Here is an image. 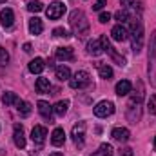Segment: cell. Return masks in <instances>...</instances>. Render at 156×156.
<instances>
[{
  "instance_id": "obj_6",
  "label": "cell",
  "mask_w": 156,
  "mask_h": 156,
  "mask_svg": "<svg viewBox=\"0 0 156 156\" xmlns=\"http://www.w3.org/2000/svg\"><path fill=\"white\" fill-rule=\"evenodd\" d=\"M100 42H102V47H104V51H105L107 55H111V58H113V60L116 62L118 66H125V58L118 55V53H116V49H115V47L111 45V42L107 40V37H105V35H104V37L100 38Z\"/></svg>"
},
{
  "instance_id": "obj_1",
  "label": "cell",
  "mask_w": 156,
  "mask_h": 156,
  "mask_svg": "<svg viewBox=\"0 0 156 156\" xmlns=\"http://www.w3.org/2000/svg\"><path fill=\"white\" fill-rule=\"evenodd\" d=\"M142 98H144V85L142 82H138V93L131 96L129 104H127V118L131 123H136L142 115Z\"/></svg>"
},
{
  "instance_id": "obj_2",
  "label": "cell",
  "mask_w": 156,
  "mask_h": 156,
  "mask_svg": "<svg viewBox=\"0 0 156 156\" xmlns=\"http://www.w3.org/2000/svg\"><path fill=\"white\" fill-rule=\"evenodd\" d=\"M69 24H71V29L75 31L76 37H83V35L89 31V22H87L83 11H80V9H75V11L71 13Z\"/></svg>"
},
{
  "instance_id": "obj_12",
  "label": "cell",
  "mask_w": 156,
  "mask_h": 156,
  "mask_svg": "<svg viewBox=\"0 0 156 156\" xmlns=\"http://www.w3.org/2000/svg\"><path fill=\"white\" fill-rule=\"evenodd\" d=\"M13 140H15V145H16L18 149H24V147H26V136H24V127H22V125H15Z\"/></svg>"
},
{
  "instance_id": "obj_21",
  "label": "cell",
  "mask_w": 156,
  "mask_h": 156,
  "mask_svg": "<svg viewBox=\"0 0 156 156\" xmlns=\"http://www.w3.org/2000/svg\"><path fill=\"white\" fill-rule=\"evenodd\" d=\"M44 69H45V62H44L42 58H35V60L29 62V71H31L33 75H40Z\"/></svg>"
},
{
  "instance_id": "obj_13",
  "label": "cell",
  "mask_w": 156,
  "mask_h": 156,
  "mask_svg": "<svg viewBox=\"0 0 156 156\" xmlns=\"http://www.w3.org/2000/svg\"><path fill=\"white\" fill-rule=\"evenodd\" d=\"M37 105H38V113L42 115V118L47 120V122H53V113H55L53 107H51L47 102H44V100H40Z\"/></svg>"
},
{
  "instance_id": "obj_39",
  "label": "cell",
  "mask_w": 156,
  "mask_h": 156,
  "mask_svg": "<svg viewBox=\"0 0 156 156\" xmlns=\"http://www.w3.org/2000/svg\"><path fill=\"white\" fill-rule=\"evenodd\" d=\"M154 149H156V136H154Z\"/></svg>"
},
{
  "instance_id": "obj_25",
  "label": "cell",
  "mask_w": 156,
  "mask_h": 156,
  "mask_svg": "<svg viewBox=\"0 0 156 156\" xmlns=\"http://www.w3.org/2000/svg\"><path fill=\"white\" fill-rule=\"evenodd\" d=\"M67 107H69V102H67V100H60V102H56V105L53 107V111H55L58 116H64V115L67 113Z\"/></svg>"
},
{
  "instance_id": "obj_38",
  "label": "cell",
  "mask_w": 156,
  "mask_h": 156,
  "mask_svg": "<svg viewBox=\"0 0 156 156\" xmlns=\"http://www.w3.org/2000/svg\"><path fill=\"white\" fill-rule=\"evenodd\" d=\"M49 156H62V153H53V154H49Z\"/></svg>"
},
{
  "instance_id": "obj_40",
  "label": "cell",
  "mask_w": 156,
  "mask_h": 156,
  "mask_svg": "<svg viewBox=\"0 0 156 156\" xmlns=\"http://www.w3.org/2000/svg\"><path fill=\"white\" fill-rule=\"evenodd\" d=\"M4 2H5V0H0V4H4Z\"/></svg>"
},
{
  "instance_id": "obj_19",
  "label": "cell",
  "mask_w": 156,
  "mask_h": 156,
  "mask_svg": "<svg viewBox=\"0 0 156 156\" xmlns=\"http://www.w3.org/2000/svg\"><path fill=\"white\" fill-rule=\"evenodd\" d=\"M56 58L58 60H73L75 55H73V49L71 47H56Z\"/></svg>"
},
{
  "instance_id": "obj_31",
  "label": "cell",
  "mask_w": 156,
  "mask_h": 156,
  "mask_svg": "<svg viewBox=\"0 0 156 156\" xmlns=\"http://www.w3.org/2000/svg\"><path fill=\"white\" fill-rule=\"evenodd\" d=\"M115 18L122 24V22H127V20H129V15H127V11H125V9H122V11H118L116 15H115Z\"/></svg>"
},
{
  "instance_id": "obj_7",
  "label": "cell",
  "mask_w": 156,
  "mask_h": 156,
  "mask_svg": "<svg viewBox=\"0 0 156 156\" xmlns=\"http://www.w3.org/2000/svg\"><path fill=\"white\" fill-rule=\"evenodd\" d=\"M113 113H115V104L109 102V100H104V102L96 104V107H94V115L98 118H107Z\"/></svg>"
},
{
  "instance_id": "obj_16",
  "label": "cell",
  "mask_w": 156,
  "mask_h": 156,
  "mask_svg": "<svg viewBox=\"0 0 156 156\" xmlns=\"http://www.w3.org/2000/svg\"><path fill=\"white\" fill-rule=\"evenodd\" d=\"M129 136H131V133H129V129H125V127H116V129H113V138L120 142V144H125L127 140H129Z\"/></svg>"
},
{
  "instance_id": "obj_9",
  "label": "cell",
  "mask_w": 156,
  "mask_h": 156,
  "mask_svg": "<svg viewBox=\"0 0 156 156\" xmlns=\"http://www.w3.org/2000/svg\"><path fill=\"white\" fill-rule=\"evenodd\" d=\"M45 136H47V129L44 125H35L33 131H31V140L35 144H44L45 142Z\"/></svg>"
},
{
  "instance_id": "obj_27",
  "label": "cell",
  "mask_w": 156,
  "mask_h": 156,
  "mask_svg": "<svg viewBox=\"0 0 156 156\" xmlns=\"http://www.w3.org/2000/svg\"><path fill=\"white\" fill-rule=\"evenodd\" d=\"M93 156H113V147H111L109 144H102L100 149H98Z\"/></svg>"
},
{
  "instance_id": "obj_17",
  "label": "cell",
  "mask_w": 156,
  "mask_h": 156,
  "mask_svg": "<svg viewBox=\"0 0 156 156\" xmlns=\"http://www.w3.org/2000/svg\"><path fill=\"white\" fill-rule=\"evenodd\" d=\"M87 53H89L91 56H100V55L104 53L102 42H100V40H91V42L87 44Z\"/></svg>"
},
{
  "instance_id": "obj_34",
  "label": "cell",
  "mask_w": 156,
  "mask_h": 156,
  "mask_svg": "<svg viewBox=\"0 0 156 156\" xmlns=\"http://www.w3.org/2000/svg\"><path fill=\"white\" fill-rule=\"evenodd\" d=\"M98 20H100L102 24H107V22L111 20V13H105V11H104V13H100V16H98Z\"/></svg>"
},
{
  "instance_id": "obj_8",
  "label": "cell",
  "mask_w": 156,
  "mask_h": 156,
  "mask_svg": "<svg viewBox=\"0 0 156 156\" xmlns=\"http://www.w3.org/2000/svg\"><path fill=\"white\" fill-rule=\"evenodd\" d=\"M64 13H66V4H64V2H53V4H49V7L45 9V15H47V18H51V20H58Z\"/></svg>"
},
{
  "instance_id": "obj_36",
  "label": "cell",
  "mask_w": 156,
  "mask_h": 156,
  "mask_svg": "<svg viewBox=\"0 0 156 156\" xmlns=\"http://www.w3.org/2000/svg\"><path fill=\"white\" fill-rule=\"evenodd\" d=\"M120 154H122V156H133V149H129V147H123V149L120 151Z\"/></svg>"
},
{
  "instance_id": "obj_41",
  "label": "cell",
  "mask_w": 156,
  "mask_h": 156,
  "mask_svg": "<svg viewBox=\"0 0 156 156\" xmlns=\"http://www.w3.org/2000/svg\"><path fill=\"white\" fill-rule=\"evenodd\" d=\"M123 2H133V0H123Z\"/></svg>"
},
{
  "instance_id": "obj_24",
  "label": "cell",
  "mask_w": 156,
  "mask_h": 156,
  "mask_svg": "<svg viewBox=\"0 0 156 156\" xmlns=\"http://www.w3.org/2000/svg\"><path fill=\"white\" fill-rule=\"evenodd\" d=\"M98 73H100V78H104V80H111L113 78V69L107 64H100L98 66Z\"/></svg>"
},
{
  "instance_id": "obj_28",
  "label": "cell",
  "mask_w": 156,
  "mask_h": 156,
  "mask_svg": "<svg viewBox=\"0 0 156 156\" xmlns=\"http://www.w3.org/2000/svg\"><path fill=\"white\" fill-rule=\"evenodd\" d=\"M2 102H4L5 105H13V104H18V96H16L15 93H5V94L2 96Z\"/></svg>"
},
{
  "instance_id": "obj_32",
  "label": "cell",
  "mask_w": 156,
  "mask_h": 156,
  "mask_svg": "<svg viewBox=\"0 0 156 156\" xmlns=\"http://www.w3.org/2000/svg\"><path fill=\"white\" fill-rule=\"evenodd\" d=\"M7 62H9V53L4 47H0V66H5Z\"/></svg>"
},
{
  "instance_id": "obj_35",
  "label": "cell",
  "mask_w": 156,
  "mask_h": 156,
  "mask_svg": "<svg viewBox=\"0 0 156 156\" xmlns=\"http://www.w3.org/2000/svg\"><path fill=\"white\" fill-rule=\"evenodd\" d=\"M105 4H107V0H96V2H94V5H93V9H94V11H100Z\"/></svg>"
},
{
  "instance_id": "obj_37",
  "label": "cell",
  "mask_w": 156,
  "mask_h": 156,
  "mask_svg": "<svg viewBox=\"0 0 156 156\" xmlns=\"http://www.w3.org/2000/svg\"><path fill=\"white\" fill-rule=\"evenodd\" d=\"M24 51L26 53H31V44H24Z\"/></svg>"
},
{
  "instance_id": "obj_18",
  "label": "cell",
  "mask_w": 156,
  "mask_h": 156,
  "mask_svg": "<svg viewBox=\"0 0 156 156\" xmlns=\"http://www.w3.org/2000/svg\"><path fill=\"white\" fill-rule=\"evenodd\" d=\"M131 89H133V83H131L129 80H120V82L116 83V94L118 96H125V94H129Z\"/></svg>"
},
{
  "instance_id": "obj_26",
  "label": "cell",
  "mask_w": 156,
  "mask_h": 156,
  "mask_svg": "<svg viewBox=\"0 0 156 156\" xmlns=\"http://www.w3.org/2000/svg\"><path fill=\"white\" fill-rule=\"evenodd\" d=\"M35 87H37V91H38V93H47V91L51 89V83H49V80H47V78H38V80H37V83H35Z\"/></svg>"
},
{
  "instance_id": "obj_30",
  "label": "cell",
  "mask_w": 156,
  "mask_h": 156,
  "mask_svg": "<svg viewBox=\"0 0 156 156\" xmlns=\"http://www.w3.org/2000/svg\"><path fill=\"white\" fill-rule=\"evenodd\" d=\"M53 35L55 37H58V38H69L71 35H69V31L67 29H64V27H56L55 31H53Z\"/></svg>"
},
{
  "instance_id": "obj_23",
  "label": "cell",
  "mask_w": 156,
  "mask_h": 156,
  "mask_svg": "<svg viewBox=\"0 0 156 156\" xmlns=\"http://www.w3.org/2000/svg\"><path fill=\"white\" fill-rule=\"evenodd\" d=\"M55 75H56V78L58 80H69L71 78V71H69V67L67 66H58L56 69H55Z\"/></svg>"
},
{
  "instance_id": "obj_5",
  "label": "cell",
  "mask_w": 156,
  "mask_h": 156,
  "mask_svg": "<svg viewBox=\"0 0 156 156\" xmlns=\"http://www.w3.org/2000/svg\"><path fill=\"white\" fill-rule=\"evenodd\" d=\"M89 82H91V76H89L87 71H76L75 76L69 78V85L73 89H83V87L89 85Z\"/></svg>"
},
{
  "instance_id": "obj_10",
  "label": "cell",
  "mask_w": 156,
  "mask_h": 156,
  "mask_svg": "<svg viewBox=\"0 0 156 156\" xmlns=\"http://www.w3.org/2000/svg\"><path fill=\"white\" fill-rule=\"evenodd\" d=\"M83 134H85V123L80 122V123H76L73 127V140H75V144H76L78 147L83 145Z\"/></svg>"
},
{
  "instance_id": "obj_11",
  "label": "cell",
  "mask_w": 156,
  "mask_h": 156,
  "mask_svg": "<svg viewBox=\"0 0 156 156\" xmlns=\"http://www.w3.org/2000/svg\"><path fill=\"white\" fill-rule=\"evenodd\" d=\"M13 20H15V13H13V9L5 7V9L0 11V24H2L4 27H11V26H13Z\"/></svg>"
},
{
  "instance_id": "obj_15",
  "label": "cell",
  "mask_w": 156,
  "mask_h": 156,
  "mask_svg": "<svg viewBox=\"0 0 156 156\" xmlns=\"http://www.w3.org/2000/svg\"><path fill=\"white\" fill-rule=\"evenodd\" d=\"M111 37L116 40V42H123V40H127V37H129V31L122 24H118V26H115L111 29Z\"/></svg>"
},
{
  "instance_id": "obj_22",
  "label": "cell",
  "mask_w": 156,
  "mask_h": 156,
  "mask_svg": "<svg viewBox=\"0 0 156 156\" xmlns=\"http://www.w3.org/2000/svg\"><path fill=\"white\" fill-rule=\"evenodd\" d=\"M16 109H18V115L22 118H27L31 115V104L29 102H24V100H18V104H16Z\"/></svg>"
},
{
  "instance_id": "obj_29",
  "label": "cell",
  "mask_w": 156,
  "mask_h": 156,
  "mask_svg": "<svg viewBox=\"0 0 156 156\" xmlns=\"http://www.w3.org/2000/svg\"><path fill=\"white\" fill-rule=\"evenodd\" d=\"M27 9H29L31 13H40V11L44 9V5H42V2H38V0H31V2L27 4Z\"/></svg>"
},
{
  "instance_id": "obj_20",
  "label": "cell",
  "mask_w": 156,
  "mask_h": 156,
  "mask_svg": "<svg viewBox=\"0 0 156 156\" xmlns=\"http://www.w3.org/2000/svg\"><path fill=\"white\" fill-rule=\"evenodd\" d=\"M44 31V24H42V20L37 18V16H33L31 20H29V33L31 35H40Z\"/></svg>"
},
{
  "instance_id": "obj_14",
  "label": "cell",
  "mask_w": 156,
  "mask_h": 156,
  "mask_svg": "<svg viewBox=\"0 0 156 156\" xmlns=\"http://www.w3.org/2000/svg\"><path fill=\"white\" fill-rule=\"evenodd\" d=\"M51 144H53L55 147H60V145L66 144V133H64L62 127H56V129L53 131V134H51Z\"/></svg>"
},
{
  "instance_id": "obj_4",
  "label": "cell",
  "mask_w": 156,
  "mask_h": 156,
  "mask_svg": "<svg viewBox=\"0 0 156 156\" xmlns=\"http://www.w3.org/2000/svg\"><path fill=\"white\" fill-rule=\"evenodd\" d=\"M149 78L151 83L156 87V33L151 40V51H149Z\"/></svg>"
},
{
  "instance_id": "obj_33",
  "label": "cell",
  "mask_w": 156,
  "mask_h": 156,
  "mask_svg": "<svg viewBox=\"0 0 156 156\" xmlns=\"http://www.w3.org/2000/svg\"><path fill=\"white\" fill-rule=\"evenodd\" d=\"M147 109L151 115H156V96H151V100L147 102Z\"/></svg>"
},
{
  "instance_id": "obj_3",
  "label": "cell",
  "mask_w": 156,
  "mask_h": 156,
  "mask_svg": "<svg viewBox=\"0 0 156 156\" xmlns=\"http://www.w3.org/2000/svg\"><path fill=\"white\" fill-rule=\"evenodd\" d=\"M131 20V38H133V49L134 53H140L144 47V26L140 22V18H129Z\"/></svg>"
}]
</instances>
